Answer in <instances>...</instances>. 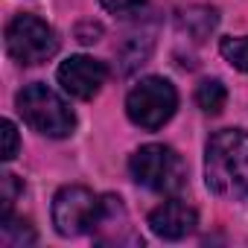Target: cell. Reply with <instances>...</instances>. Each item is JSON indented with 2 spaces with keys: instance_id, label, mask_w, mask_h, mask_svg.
Wrapping results in <instances>:
<instances>
[{
  "instance_id": "cell-1",
  "label": "cell",
  "mask_w": 248,
  "mask_h": 248,
  "mask_svg": "<svg viewBox=\"0 0 248 248\" xmlns=\"http://www.w3.org/2000/svg\"><path fill=\"white\" fill-rule=\"evenodd\" d=\"M204 181L222 199H248V132L225 129L207 140Z\"/></svg>"
},
{
  "instance_id": "cell-2",
  "label": "cell",
  "mask_w": 248,
  "mask_h": 248,
  "mask_svg": "<svg viewBox=\"0 0 248 248\" xmlns=\"http://www.w3.org/2000/svg\"><path fill=\"white\" fill-rule=\"evenodd\" d=\"M18 111L27 120V126L47 138H67L76 129V117L67 108V102L41 82L27 85L18 93Z\"/></svg>"
},
{
  "instance_id": "cell-3",
  "label": "cell",
  "mask_w": 248,
  "mask_h": 248,
  "mask_svg": "<svg viewBox=\"0 0 248 248\" xmlns=\"http://www.w3.org/2000/svg\"><path fill=\"white\" fill-rule=\"evenodd\" d=\"M132 175L138 184L155 190V193H164V196H172L184 187L187 181V167L181 161V155L164 143H149V146H140L135 155H132Z\"/></svg>"
},
{
  "instance_id": "cell-4",
  "label": "cell",
  "mask_w": 248,
  "mask_h": 248,
  "mask_svg": "<svg viewBox=\"0 0 248 248\" xmlns=\"http://www.w3.org/2000/svg\"><path fill=\"white\" fill-rule=\"evenodd\" d=\"M178 108V93L172 88V82L161 79V76H146L140 79L132 91H129V99H126V111H129V120L140 129H161L164 123L175 114Z\"/></svg>"
},
{
  "instance_id": "cell-5",
  "label": "cell",
  "mask_w": 248,
  "mask_h": 248,
  "mask_svg": "<svg viewBox=\"0 0 248 248\" xmlns=\"http://www.w3.org/2000/svg\"><path fill=\"white\" fill-rule=\"evenodd\" d=\"M6 50L18 64L32 67L56 56L59 38L47 21L35 15H15L6 27Z\"/></svg>"
},
{
  "instance_id": "cell-6",
  "label": "cell",
  "mask_w": 248,
  "mask_h": 248,
  "mask_svg": "<svg viewBox=\"0 0 248 248\" xmlns=\"http://www.w3.org/2000/svg\"><path fill=\"white\" fill-rule=\"evenodd\" d=\"M102 210V199L93 196L88 187H64L53 199V225L62 236H79L85 231H93Z\"/></svg>"
},
{
  "instance_id": "cell-7",
  "label": "cell",
  "mask_w": 248,
  "mask_h": 248,
  "mask_svg": "<svg viewBox=\"0 0 248 248\" xmlns=\"http://www.w3.org/2000/svg\"><path fill=\"white\" fill-rule=\"evenodd\" d=\"M59 85L76 96V99H91L99 93V88L108 79V67L91 56H70L67 62L59 64Z\"/></svg>"
},
{
  "instance_id": "cell-8",
  "label": "cell",
  "mask_w": 248,
  "mask_h": 248,
  "mask_svg": "<svg viewBox=\"0 0 248 248\" xmlns=\"http://www.w3.org/2000/svg\"><path fill=\"white\" fill-rule=\"evenodd\" d=\"M199 225V216L190 204L184 202H164L161 207H155L149 213V228L155 236L161 239H184L187 233H193Z\"/></svg>"
},
{
  "instance_id": "cell-9",
  "label": "cell",
  "mask_w": 248,
  "mask_h": 248,
  "mask_svg": "<svg viewBox=\"0 0 248 248\" xmlns=\"http://www.w3.org/2000/svg\"><path fill=\"white\" fill-rule=\"evenodd\" d=\"M126 216V207H123V202L117 199V196H102V210H99V219H96V225H93V231H96V239L99 242H140V236L132 231V225H126V222H120L117 225V219H123Z\"/></svg>"
},
{
  "instance_id": "cell-10",
  "label": "cell",
  "mask_w": 248,
  "mask_h": 248,
  "mask_svg": "<svg viewBox=\"0 0 248 248\" xmlns=\"http://www.w3.org/2000/svg\"><path fill=\"white\" fill-rule=\"evenodd\" d=\"M228 102V91L219 79H204L199 88H196V105L204 111V114H219Z\"/></svg>"
},
{
  "instance_id": "cell-11",
  "label": "cell",
  "mask_w": 248,
  "mask_h": 248,
  "mask_svg": "<svg viewBox=\"0 0 248 248\" xmlns=\"http://www.w3.org/2000/svg\"><path fill=\"white\" fill-rule=\"evenodd\" d=\"M219 53L225 56V62L242 73H248V35L245 38H222Z\"/></svg>"
},
{
  "instance_id": "cell-12",
  "label": "cell",
  "mask_w": 248,
  "mask_h": 248,
  "mask_svg": "<svg viewBox=\"0 0 248 248\" xmlns=\"http://www.w3.org/2000/svg\"><path fill=\"white\" fill-rule=\"evenodd\" d=\"M18 193H24V187L18 184V178L15 175H3V219L6 216H12V207H15V199H18Z\"/></svg>"
},
{
  "instance_id": "cell-13",
  "label": "cell",
  "mask_w": 248,
  "mask_h": 248,
  "mask_svg": "<svg viewBox=\"0 0 248 248\" xmlns=\"http://www.w3.org/2000/svg\"><path fill=\"white\" fill-rule=\"evenodd\" d=\"M18 155V129L12 120H3V161H12Z\"/></svg>"
},
{
  "instance_id": "cell-14",
  "label": "cell",
  "mask_w": 248,
  "mask_h": 248,
  "mask_svg": "<svg viewBox=\"0 0 248 248\" xmlns=\"http://www.w3.org/2000/svg\"><path fill=\"white\" fill-rule=\"evenodd\" d=\"M146 0H102V6L114 15H135Z\"/></svg>"
},
{
  "instance_id": "cell-15",
  "label": "cell",
  "mask_w": 248,
  "mask_h": 248,
  "mask_svg": "<svg viewBox=\"0 0 248 248\" xmlns=\"http://www.w3.org/2000/svg\"><path fill=\"white\" fill-rule=\"evenodd\" d=\"M96 35H99V27H96V24L79 27V41H82V44H93V41H96Z\"/></svg>"
}]
</instances>
